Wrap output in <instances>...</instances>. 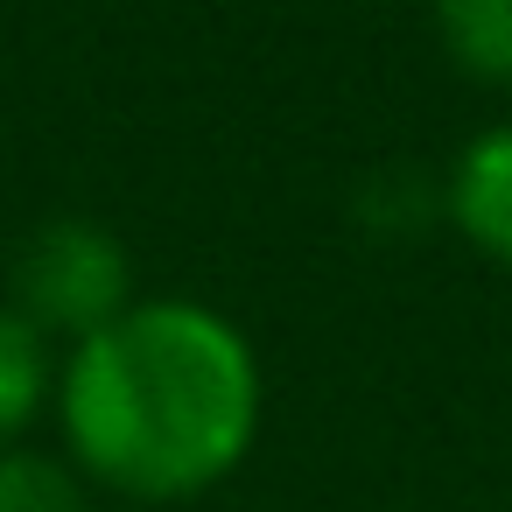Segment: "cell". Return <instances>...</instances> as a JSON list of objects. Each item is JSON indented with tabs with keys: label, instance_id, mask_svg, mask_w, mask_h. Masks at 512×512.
Instances as JSON below:
<instances>
[{
	"label": "cell",
	"instance_id": "obj_1",
	"mask_svg": "<svg viewBox=\"0 0 512 512\" xmlns=\"http://www.w3.org/2000/svg\"><path fill=\"white\" fill-rule=\"evenodd\" d=\"M57 442L127 505L211 498L260 442L267 372L253 337L197 295H141L57 358Z\"/></svg>",
	"mask_w": 512,
	"mask_h": 512
},
{
	"label": "cell",
	"instance_id": "obj_2",
	"mask_svg": "<svg viewBox=\"0 0 512 512\" xmlns=\"http://www.w3.org/2000/svg\"><path fill=\"white\" fill-rule=\"evenodd\" d=\"M134 302H141L134 295V253L99 218H78V211L71 218H43L22 239V253H15L8 309L29 316L57 351L85 344L92 330H106Z\"/></svg>",
	"mask_w": 512,
	"mask_h": 512
},
{
	"label": "cell",
	"instance_id": "obj_3",
	"mask_svg": "<svg viewBox=\"0 0 512 512\" xmlns=\"http://www.w3.org/2000/svg\"><path fill=\"white\" fill-rule=\"evenodd\" d=\"M442 211H449V232L512 274V113L477 127L456 162H449V183H442Z\"/></svg>",
	"mask_w": 512,
	"mask_h": 512
},
{
	"label": "cell",
	"instance_id": "obj_4",
	"mask_svg": "<svg viewBox=\"0 0 512 512\" xmlns=\"http://www.w3.org/2000/svg\"><path fill=\"white\" fill-rule=\"evenodd\" d=\"M57 358L64 351L29 316H15L8 302H0V449L29 442V428L50 414V400H57Z\"/></svg>",
	"mask_w": 512,
	"mask_h": 512
},
{
	"label": "cell",
	"instance_id": "obj_5",
	"mask_svg": "<svg viewBox=\"0 0 512 512\" xmlns=\"http://www.w3.org/2000/svg\"><path fill=\"white\" fill-rule=\"evenodd\" d=\"M428 29L449 71L484 92H512V0H428Z\"/></svg>",
	"mask_w": 512,
	"mask_h": 512
},
{
	"label": "cell",
	"instance_id": "obj_6",
	"mask_svg": "<svg viewBox=\"0 0 512 512\" xmlns=\"http://www.w3.org/2000/svg\"><path fill=\"white\" fill-rule=\"evenodd\" d=\"M0 512H92V484L64 449H0Z\"/></svg>",
	"mask_w": 512,
	"mask_h": 512
}]
</instances>
